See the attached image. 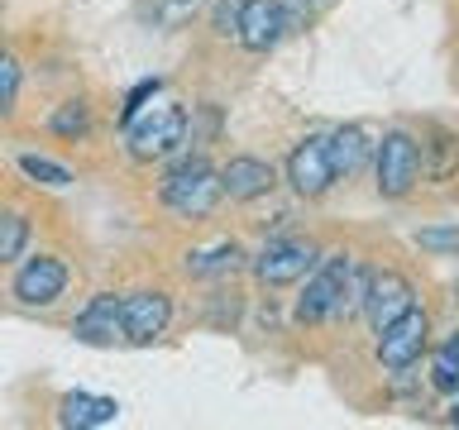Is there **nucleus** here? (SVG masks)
Segmentation results:
<instances>
[{
  "label": "nucleus",
  "instance_id": "obj_1",
  "mask_svg": "<svg viewBox=\"0 0 459 430\" xmlns=\"http://www.w3.org/2000/svg\"><path fill=\"white\" fill-rule=\"evenodd\" d=\"M225 196V182L206 158H186L163 177V206L178 211L182 220H201L215 211V201Z\"/></svg>",
  "mask_w": 459,
  "mask_h": 430
},
{
  "label": "nucleus",
  "instance_id": "obj_2",
  "mask_svg": "<svg viewBox=\"0 0 459 430\" xmlns=\"http://www.w3.org/2000/svg\"><path fill=\"white\" fill-rule=\"evenodd\" d=\"M350 254H325L321 263H316L307 272V287H301V297H297V321L301 325H321L335 315L340 306V292H344V282H350Z\"/></svg>",
  "mask_w": 459,
  "mask_h": 430
},
{
  "label": "nucleus",
  "instance_id": "obj_3",
  "mask_svg": "<svg viewBox=\"0 0 459 430\" xmlns=\"http://www.w3.org/2000/svg\"><path fill=\"white\" fill-rule=\"evenodd\" d=\"M373 172H378V196H387V201L407 196L416 177H421V143L407 129L383 134V143L373 149Z\"/></svg>",
  "mask_w": 459,
  "mask_h": 430
},
{
  "label": "nucleus",
  "instance_id": "obj_4",
  "mask_svg": "<svg viewBox=\"0 0 459 430\" xmlns=\"http://www.w3.org/2000/svg\"><path fill=\"white\" fill-rule=\"evenodd\" d=\"M186 134V115L178 106H153L149 115H139L134 125H129V153L139 158V163H153V158L172 153Z\"/></svg>",
  "mask_w": 459,
  "mask_h": 430
},
{
  "label": "nucleus",
  "instance_id": "obj_5",
  "mask_svg": "<svg viewBox=\"0 0 459 430\" xmlns=\"http://www.w3.org/2000/svg\"><path fill=\"white\" fill-rule=\"evenodd\" d=\"M316 263H321V258H316V244H307V239H268L264 254L254 258V278L264 287H287V282L307 278Z\"/></svg>",
  "mask_w": 459,
  "mask_h": 430
},
{
  "label": "nucleus",
  "instance_id": "obj_6",
  "mask_svg": "<svg viewBox=\"0 0 459 430\" xmlns=\"http://www.w3.org/2000/svg\"><path fill=\"white\" fill-rule=\"evenodd\" d=\"M426 335H430V321H426V311H407L402 321H393L378 335V364L387 373H402V368H411L416 358L426 354Z\"/></svg>",
  "mask_w": 459,
  "mask_h": 430
},
{
  "label": "nucleus",
  "instance_id": "obj_7",
  "mask_svg": "<svg viewBox=\"0 0 459 430\" xmlns=\"http://www.w3.org/2000/svg\"><path fill=\"white\" fill-rule=\"evenodd\" d=\"M287 182L297 196H325L330 182H340L335 163H330V139H301L287 158Z\"/></svg>",
  "mask_w": 459,
  "mask_h": 430
},
{
  "label": "nucleus",
  "instance_id": "obj_8",
  "mask_svg": "<svg viewBox=\"0 0 459 430\" xmlns=\"http://www.w3.org/2000/svg\"><path fill=\"white\" fill-rule=\"evenodd\" d=\"M72 335H77L82 344H96V349H106V344L125 340V297L96 292V297L77 311V321H72Z\"/></svg>",
  "mask_w": 459,
  "mask_h": 430
},
{
  "label": "nucleus",
  "instance_id": "obj_9",
  "mask_svg": "<svg viewBox=\"0 0 459 430\" xmlns=\"http://www.w3.org/2000/svg\"><path fill=\"white\" fill-rule=\"evenodd\" d=\"M416 306V292H411V282L402 278V272H373L368 278V301H364V315H368V325H373V335H383L393 321H402Z\"/></svg>",
  "mask_w": 459,
  "mask_h": 430
},
{
  "label": "nucleus",
  "instance_id": "obj_10",
  "mask_svg": "<svg viewBox=\"0 0 459 430\" xmlns=\"http://www.w3.org/2000/svg\"><path fill=\"white\" fill-rule=\"evenodd\" d=\"M172 321V301L158 287H143V292L125 297V340L129 344H153Z\"/></svg>",
  "mask_w": 459,
  "mask_h": 430
},
{
  "label": "nucleus",
  "instance_id": "obj_11",
  "mask_svg": "<svg viewBox=\"0 0 459 430\" xmlns=\"http://www.w3.org/2000/svg\"><path fill=\"white\" fill-rule=\"evenodd\" d=\"M63 287H67V268H63V258H53V254L29 258V263L14 272V297H20L24 306H53V301L63 297Z\"/></svg>",
  "mask_w": 459,
  "mask_h": 430
},
{
  "label": "nucleus",
  "instance_id": "obj_12",
  "mask_svg": "<svg viewBox=\"0 0 459 430\" xmlns=\"http://www.w3.org/2000/svg\"><path fill=\"white\" fill-rule=\"evenodd\" d=\"M287 34V10L282 0H244L239 10V43L249 53H268Z\"/></svg>",
  "mask_w": 459,
  "mask_h": 430
},
{
  "label": "nucleus",
  "instance_id": "obj_13",
  "mask_svg": "<svg viewBox=\"0 0 459 430\" xmlns=\"http://www.w3.org/2000/svg\"><path fill=\"white\" fill-rule=\"evenodd\" d=\"M221 182H225V196L230 201H254V196H268L273 182H278V172H273V163H264V158H230V163L221 168Z\"/></svg>",
  "mask_w": 459,
  "mask_h": 430
},
{
  "label": "nucleus",
  "instance_id": "obj_14",
  "mask_svg": "<svg viewBox=\"0 0 459 430\" xmlns=\"http://www.w3.org/2000/svg\"><path fill=\"white\" fill-rule=\"evenodd\" d=\"M373 153L368 134L359 125H340L335 134H330V163H335V177H359Z\"/></svg>",
  "mask_w": 459,
  "mask_h": 430
},
{
  "label": "nucleus",
  "instance_id": "obj_15",
  "mask_svg": "<svg viewBox=\"0 0 459 430\" xmlns=\"http://www.w3.org/2000/svg\"><path fill=\"white\" fill-rule=\"evenodd\" d=\"M459 172V139L450 129H430L421 143V177L426 182H450Z\"/></svg>",
  "mask_w": 459,
  "mask_h": 430
},
{
  "label": "nucleus",
  "instance_id": "obj_16",
  "mask_svg": "<svg viewBox=\"0 0 459 430\" xmlns=\"http://www.w3.org/2000/svg\"><path fill=\"white\" fill-rule=\"evenodd\" d=\"M115 416H120V407H115L110 397H86V392H67L63 397V411H57V421L63 426H110Z\"/></svg>",
  "mask_w": 459,
  "mask_h": 430
},
{
  "label": "nucleus",
  "instance_id": "obj_17",
  "mask_svg": "<svg viewBox=\"0 0 459 430\" xmlns=\"http://www.w3.org/2000/svg\"><path fill=\"white\" fill-rule=\"evenodd\" d=\"M244 268V249L239 244H215L211 254H196L186 258V272H196V278H225V272Z\"/></svg>",
  "mask_w": 459,
  "mask_h": 430
},
{
  "label": "nucleus",
  "instance_id": "obj_18",
  "mask_svg": "<svg viewBox=\"0 0 459 430\" xmlns=\"http://www.w3.org/2000/svg\"><path fill=\"white\" fill-rule=\"evenodd\" d=\"M48 125H53L57 139H86V129H91V110H86L82 100H67V106H57V115Z\"/></svg>",
  "mask_w": 459,
  "mask_h": 430
},
{
  "label": "nucleus",
  "instance_id": "obj_19",
  "mask_svg": "<svg viewBox=\"0 0 459 430\" xmlns=\"http://www.w3.org/2000/svg\"><path fill=\"white\" fill-rule=\"evenodd\" d=\"M430 387H436V392H459V349L455 344H445L436 354V364H430Z\"/></svg>",
  "mask_w": 459,
  "mask_h": 430
},
{
  "label": "nucleus",
  "instance_id": "obj_20",
  "mask_svg": "<svg viewBox=\"0 0 459 430\" xmlns=\"http://www.w3.org/2000/svg\"><path fill=\"white\" fill-rule=\"evenodd\" d=\"M20 172H24V177H34V182H43V186H67L72 182L67 168L48 163V158H34V153H20Z\"/></svg>",
  "mask_w": 459,
  "mask_h": 430
},
{
  "label": "nucleus",
  "instance_id": "obj_21",
  "mask_svg": "<svg viewBox=\"0 0 459 430\" xmlns=\"http://www.w3.org/2000/svg\"><path fill=\"white\" fill-rule=\"evenodd\" d=\"M24 235H29V220H24V215H5V220H0V258H5V263H14V258H20Z\"/></svg>",
  "mask_w": 459,
  "mask_h": 430
},
{
  "label": "nucleus",
  "instance_id": "obj_22",
  "mask_svg": "<svg viewBox=\"0 0 459 430\" xmlns=\"http://www.w3.org/2000/svg\"><path fill=\"white\" fill-rule=\"evenodd\" d=\"M158 86H163V82H158V77H149V82H139V86H134V91H129V96H125V110H120V125H125V129H129V125H134V120H139V115H143V110H149V100L158 96Z\"/></svg>",
  "mask_w": 459,
  "mask_h": 430
},
{
  "label": "nucleus",
  "instance_id": "obj_23",
  "mask_svg": "<svg viewBox=\"0 0 459 430\" xmlns=\"http://www.w3.org/2000/svg\"><path fill=\"white\" fill-rule=\"evenodd\" d=\"M416 244L430 249V254H459V229H421Z\"/></svg>",
  "mask_w": 459,
  "mask_h": 430
},
{
  "label": "nucleus",
  "instance_id": "obj_24",
  "mask_svg": "<svg viewBox=\"0 0 459 430\" xmlns=\"http://www.w3.org/2000/svg\"><path fill=\"white\" fill-rule=\"evenodd\" d=\"M0 82H5V110H14V96H20V63L14 57L0 63Z\"/></svg>",
  "mask_w": 459,
  "mask_h": 430
},
{
  "label": "nucleus",
  "instance_id": "obj_25",
  "mask_svg": "<svg viewBox=\"0 0 459 430\" xmlns=\"http://www.w3.org/2000/svg\"><path fill=\"white\" fill-rule=\"evenodd\" d=\"M239 10H244V5H221V10H215V29L239 39Z\"/></svg>",
  "mask_w": 459,
  "mask_h": 430
},
{
  "label": "nucleus",
  "instance_id": "obj_26",
  "mask_svg": "<svg viewBox=\"0 0 459 430\" xmlns=\"http://www.w3.org/2000/svg\"><path fill=\"white\" fill-rule=\"evenodd\" d=\"M450 426H459V401H455V407H450Z\"/></svg>",
  "mask_w": 459,
  "mask_h": 430
}]
</instances>
